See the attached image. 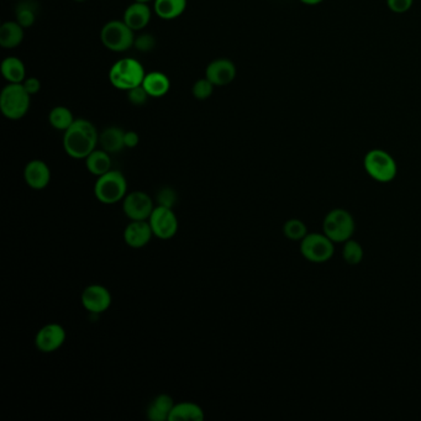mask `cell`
<instances>
[{
    "label": "cell",
    "mask_w": 421,
    "mask_h": 421,
    "mask_svg": "<svg viewBox=\"0 0 421 421\" xmlns=\"http://www.w3.org/2000/svg\"><path fill=\"white\" fill-rule=\"evenodd\" d=\"M64 150L73 160H86L99 144L97 127L87 119H75L64 133Z\"/></svg>",
    "instance_id": "6da1fadb"
},
{
    "label": "cell",
    "mask_w": 421,
    "mask_h": 421,
    "mask_svg": "<svg viewBox=\"0 0 421 421\" xmlns=\"http://www.w3.org/2000/svg\"><path fill=\"white\" fill-rule=\"evenodd\" d=\"M31 95L23 83H8L0 93V110L6 119L17 122L29 113Z\"/></svg>",
    "instance_id": "7a4b0ae2"
},
{
    "label": "cell",
    "mask_w": 421,
    "mask_h": 421,
    "mask_svg": "<svg viewBox=\"0 0 421 421\" xmlns=\"http://www.w3.org/2000/svg\"><path fill=\"white\" fill-rule=\"evenodd\" d=\"M144 66L136 58L125 57L116 61L109 71V81L119 91H130L139 87L144 82Z\"/></svg>",
    "instance_id": "3957f363"
},
{
    "label": "cell",
    "mask_w": 421,
    "mask_h": 421,
    "mask_svg": "<svg viewBox=\"0 0 421 421\" xmlns=\"http://www.w3.org/2000/svg\"><path fill=\"white\" fill-rule=\"evenodd\" d=\"M93 193L97 200L105 205L122 202L129 193L127 178L120 171L110 169L109 172L97 177Z\"/></svg>",
    "instance_id": "277c9868"
},
{
    "label": "cell",
    "mask_w": 421,
    "mask_h": 421,
    "mask_svg": "<svg viewBox=\"0 0 421 421\" xmlns=\"http://www.w3.org/2000/svg\"><path fill=\"white\" fill-rule=\"evenodd\" d=\"M135 31L124 20H110L100 31V40L111 53H125L133 47Z\"/></svg>",
    "instance_id": "5b68a950"
},
{
    "label": "cell",
    "mask_w": 421,
    "mask_h": 421,
    "mask_svg": "<svg viewBox=\"0 0 421 421\" xmlns=\"http://www.w3.org/2000/svg\"><path fill=\"white\" fill-rule=\"evenodd\" d=\"M364 166L369 177L381 183L392 182L398 172L397 163L392 155L380 149L367 152V155L364 156Z\"/></svg>",
    "instance_id": "8992f818"
},
{
    "label": "cell",
    "mask_w": 421,
    "mask_h": 421,
    "mask_svg": "<svg viewBox=\"0 0 421 421\" xmlns=\"http://www.w3.org/2000/svg\"><path fill=\"white\" fill-rule=\"evenodd\" d=\"M323 230L334 243H346L355 232V220L345 209H334L325 216Z\"/></svg>",
    "instance_id": "52a82bcc"
},
{
    "label": "cell",
    "mask_w": 421,
    "mask_h": 421,
    "mask_svg": "<svg viewBox=\"0 0 421 421\" xmlns=\"http://www.w3.org/2000/svg\"><path fill=\"white\" fill-rule=\"evenodd\" d=\"M334 243L325 234H308L300 241V254L312 263H324L334 256Z\"/></svg>",
    "instance_id": "ba28073f"
},
{
    "label": "cell",
    "mask_w": 421,
    "mask_h": 421,
    "mask_svg": "<svg viewBox=\"0 0 421 421\" xmlns=\"http://www.w3.org/2000/svg\"><path fill=\"white\" fill-rule=\"evenodd\" d=\"M149 223L153 236L163 241L174 238L178 232V218L172 208L156 205L151 214Z\"/></svg>",
    "instance_id": "9c48e42d"
},
{
    "label": "cell",
    "mask_w": 421,
    "mask_h": 421,
    "mask_svg": "<svg viewBox=\"0 0 421 421\" xmlns=\"http://www.w3.org/2000/svg\"><path fill=\"white\" fill-rule=\"evenodd\" d=\"M155 203L146 191H129L122 200V212L130 221L149 220L155 209Z\"/></svg>",
    "instance_id": "30bf717a"
},
{
    "label": "cell",
    "mask_w": 421,
    "mask_h": 421,
    "mask_svg": "<svg viewBox=\"0 0 421 421\" xmlns=\"http://www.w3.org/2000/svg\"><path fill=\"white\" fill-rule=\"evenodd\" d=\"M81 303L88 312L99 315V314L106 312L111 306L113 297L106 287L98 284V283H94L83 289Z\"/></svg>",
    "instance_id": "8fae6325"
},
{
    "label": "cell",
    "mask_w": 421,
    "mask_h": 421,
    "mask_svg": "<svg viewBox=\"0 0 421 421\" xmlns=\"http://www.w3.org/2000/svg\"><path fill=\"white\" fill-rule=\"evenodd\" d=\"M66 339L67 333L61 324L48 323L37 331L35 346L42 353H53L64 346Z\"/></svg>",
    "instance_id": "7c38bea8"
},
{
    "label": "cell",
    "mask_w": 421,
    "mask_h": 421,
    "mask_svg": "<svg viewBox=\"0 0 421 421\" xmlns=\"http://www.w3.org/2000/svg\"><path fill=\"white\" fill-rule=\"evenodd\" d=\"M237 70L235 64L229 58H216L205 68V78L215 87H225L235 81Z\"/></svg>",
    "instance_id": "4fadbf2b"
},
{
    "label": "cell",
    "mask_w": 421,
    "mask_h": 421,
    "mask_svg": "<svg viewBox=\"0 0 421 421\" xmlns=\"http://www.w3.org/2000/svg\"><path fill=\"white\" fill-rule=\"evenodd\" d=\"M51 169L46 162L32 160L24 168L25 183L34 191H44L51 183Z\"/></svg>",
    "instance_id": "5bb4252c"
},
{
    "label": "cell",
    "mask_w": 421,
    "mask_h": 421,
    "mask_svg": "<svg viewBox=\"0 0 421 421\" xmlns=\"http://www.w3.org/2000/svg\"><path fill=\"white\" fill-rule=\"evenodd\" d=\"M124 241L129 247L144 248L151 243L153 232L149 220H133L127 224L124 230Z\"/></svg>",
    "instance_id": "9a60e30c"
},
{
    "label": "cell",
    "mask_w": 421,
    "mask_h": 421,
    "mask_svg": "<svg viewBox=\"0 0 421 421\" xmlns=\"http://www.w3.org/2000/svg\"><path fill=\"white\" fill-rule=\"evenodd\" d=\"M152 18V10L149 4L133 1V4L127 6L122 15V20L127 26L133 31L144 30Z\"/></svg>",
    "instance_id": "2e32d148"
},
{
    "label": "cell",
    "mask_w": 421,
    "mask_h": 421,
    "mask_svg": "<svg viewBox=\"0 0 421 421\" xmlns=\"http://www.w3.org/2000/svg\"><path fill=\"white\" fill-rule=\"evenodd\" d=\"M142 87L150 95V98H162L171 89V79L167 75L158 71H153L150 73H146L142 82Z\"/></svg>",
    "instance_id": "e0dca14e"
},
{
    "label": "cell",
    "mask_w": 421,
    "mask_h": 421,
    "mask_svg": "<svg viewBox=\"0 0 421 421\" xmlns=\"http://www.w3.org/2000/svg\"><path fill=\"white\" fill-rule=\"evenodd\" d=\"M99 144L110 155L122 152L125 149V131L120 127H106L99 133Z\"/></svg>",
    "instance_id": "ac0fdd59"
},
{
    "label": "cell",
    "mask_w": 421,
    "mask_h": 421,
    "mask_svg": "<svg viewBox=\"0 0 421 421\" xmlns=\"http://www.w3.org/2000/svg\"><path fill=\"white\" fill-rule=\"evenodd\" d=\"M205 418L200 405L193 402L176 404L169 414L168 421H203Z\"/></svg>",
    "instance_id": "d6986e66"
},
{
    "label": "cell",
    "mask_w": 421,
    "mask_h": 421,
    "mask_svg": "<svg viewBox=\"0 0 421 421\" xmlns=\"http://www.w3.org/2000/svg\"><path fill=\"white\" fill-rule=\"evenodd\" d=\"M187 0H155L153 12L162 20H174L179 18L187 9Z\"/></svg>",
    "instance_id": "ffe728a7"
},
{
    "label": "cell",
    "mask_w": 421,
    "mask_h": 421,
    "mask_svg": "<svg viewBox=\"0 0 421 421\" xmlns=\"http://www.w3.org/2000/svg\"><path fill=\"white\" fill-rule=\"evenodd\" d=\"M0 72L8 83H23L26 79V68L23 61L15 56H9L3 59Z\"/></svg>",
    "instance_id": "44dd1931"
},
{
    "label": "cell",
    "mask_w": 421,
    "mask_h": 421,
    "mask_svg": "<svg viewBox=\"0 0 421 421\" xmlns=\"http://www.w3.org/2000/svg\"><path fill=\"white\" fill-rule=\"evenodd\" d=\"M24 28L15 21H6L0 26V46L3 48H15L24 41Z\"/></svg>",
    "instance_id": "7402d4cb"
},
{
    "label": "cell",
    "mask_w": 421,
    "mask_h": 421,
    "mask_svg": "<svg viewBox=\"0 0 421 421\" xmlns=\"http://www.w3.org/2000/svg\"><path fill=\"white\" fill-rule=\"evenodd\" d=\"M174 405L176 403L171 395L160 394L149 405L147 418L151 421H168Z\"/></svg>",
    "instance_id": "603a6c76"
},
{
    "label": "cell",
    "mask_w": 421,
    "mask_h": 421,
    "mask_svg": "<svg viewBox=\"0 0 421 421\" xmlns=\"http://www.w3.org/2000/svg\"><path fill=\"white\" fill-rule=\"evenodd\" d=\"M84 162L88 172L95 177H100L111 169V157L109 152L103 149H95Z\"/></svg>",
    "instance_id": "cb8c5ba5"
},
{
    "label": "cell",
    "mask_w": 421,
    "mask_h": 421,
    "mask_svg": "<svg viewBox=\"0 0 421 421\" xmlns=\"http://www.w3.org/2000/svg\"><path fill=\"white\" fill-rule=\"evenodd\" d=\"M37 18V4L32 0H21L15 8V20L24 29L31 28Z\"/></svg>",
    "instance_id": "d4e9b609"
},
{
    "label": "cell",
    "mask_w": 421,
    "mask_h": 421,
    "mask_svg": "<svg viewBox=\"0 0 421 421\" xmlns=\"http://www.w3.org/2000/svg\"><path fill=\"white\" fill-rule=\"evenodd\" d=\"M75 116L73 113L68 109L67 106L58 105L51 109L48 114V122L50 125L58 131H66L67 129H70L71 125L75 122Z\"/></svg>",
    "instance_id": "484cf974"
},
{
    "label": "cell",
    "mask_w": 421,
    "mask_h": 421,
    "mask_svg": "<svg viewBox=\"0 0 421 421\" xmlns=\"http://www.w3.org/2000/svg\"><path fill=\"white\" fill-rule=\"evenodd\" d=\"M342 257L347 265H358L364 260V248L357 241L350 238V240H347L346 243H344Z\"/></svg>",
    "instance_id": "4316f807"
},
{
    "label": "cell",
    "mask_w": 421,
    "mask_h": 421,
    "mask_svg": "<svg viewBox=\"0 0 421 421\" xmlns=\"http://www.w3.org/2000/svg\"><path fill=\"white\" fill-rule=\"evenodd\" d=\"M283 234L292 241H301L308 235V229L301 220L290 219L284 223Z\"/></svg>",
    "instance_id": "83f0119b"
},
{
    "label": "cell",
    "mask_w": 421,
    "mask_h": 421,
    "mask_svg": "<svg viewBox=\"0 0 421 421\" xmlns=\"http://www.w3.org/2000/svg\"><path fill=\"white\" fill-rule=\"evenodd\" d=\"M214 86L212 82L209 81L208 78H200V79H198L196 81V83L193 84V88H191V94H193V97L196 99V100H207V99L210 98L212 97V94L214 92Z\"/></svg>",
    "instance_id": "f1b7e54d"
},
{
    "label": "cell",
    "mask_w": 421,
    "mask_h": 421,
    "mask_svg": "<svg viewBox=\"0 0 421 421\" xmlns=\"http://www.w3.org/2000/svg\"><path fill=\"white\" fill-rule=\"evenodd\" d=\"M156 45L157 42L155 36L151 35V34H146V32L136 36L135 37V42H133V47L142 53H152L156 48Z\"/></svg>",
    "instance_id": "f546056e"
},
{
    "label": "cell",
    "mask_w": 421,
    "mask_h": 421,
    "mask_svg": "<svg viewBox=\"0 0 421 421\" xmlns=\"http://www.w3.org/2000/svg\"><path fill=\"white\" fill-rule=\"evenodd\" d=\"M178 200V194L171 187H165L157 193V205L174 209V204Z\"/></svg>",
    "instance_id": "4dcf8cb0"
},
{
    "label": "cell",
    "mask_w": 421,
    "mask_h": 421,
    "mask_svg": "<svg viewBox=\"0 0 421 421\" xmlns=\"http://www.w3.org/2000/svg\"><path fill=\"white\" fill-rule=\"evenodd\" d=\"M127 100L129 103L135 105V106H142L147 103V100L150 98V95L144 91L142 84L139 87L133 88L130 91H127Z\"/></svg>",
    "instance_id": "1f68e13d"
},
{
    "label": "cell",
    "mask_w": 421,
    "mask_h": 421,
    "mask_svg": "<svg viewBox=\"0 0 421 421\" xmlns=\"http://www.w3.org/2000/svg\"><path fill=\"white\" fill-rule=\"evenodd\" d=\"M414 0H386V6L391 9V12L395 14H404L409 12L410 8L413 6Z\"/></svg>",
    "instance_id": "d6a6232c"
},
{
    "label": "cell",
    "mask_w": 421,
    "mask_h": 421,
    "mask_svg": "<svg viewBox=\"0 0 421 421\" xmlns=\"http://www.w3.org/2000/svg\"><path fill=\"white\" fill-rule=\"evenodd\" d=\"M23 86L31 97L41 91V82L36 77H26V79L23 82Z\"/></svg>",
    "instance_id": "836d02e7"
},
{
    "label": "cell",
    "mask_w": 421,
    "mask_h": 421,
    "mask_svg": "<svg viewBox=\"0 0 421 421\" xmlns=\"http://www.w3.org/2000/svg\"><path fill=\"white\" fill-rule=\"evenodd\" d=\"M140 142L139 133L136 131H125V147L135 149Z\"/></svg>",
    "instance_id": "e575fe53"
},
{
    "label": "cell",
    "mask_w": 421,
    "mask_h": 421,
    "mask_svg": "<svg viewBox=\"0 0 421 421\" xmlns=\"http://www.w3.org/2000/svg\"><path fill=\"white\" fill-rule=\"evenodd\" d=\"M303 4H306V6H317V4H320V3H323L324 0H300Z\"/></svg>",
    "instance_id": "d590c367"
},
{
    "label": "cell",
    "mask_w": 421,
    "mask_h": 421,
    "mask_svg": "<svg viewBox=\"0 0 421 421\" xmlns=\"http://www.w3.org/2000/svg\"><path fill=\"white\" fill-rule=\"evenodd\" d=\"M133 1H138V3H144V4H149L151 1H155V0H133Z\"/></svg>",
    "instance_id": "8d00e7d4"
},
{
    "label": "cell",
    "mask_w": 421,
    "mask_h": 421,
    "mask_svg": "<svg viewBox=\"0 0 421 421\" xmlns=\"http://www.w3.org/2000/svg\"><path fill=\"white\" fill-rule=\"evenodd\" d=\"M77 3H83V1H87V0H75Z\"/></svg>",
    "instance_id": "74e56055"
}]
</instances>
